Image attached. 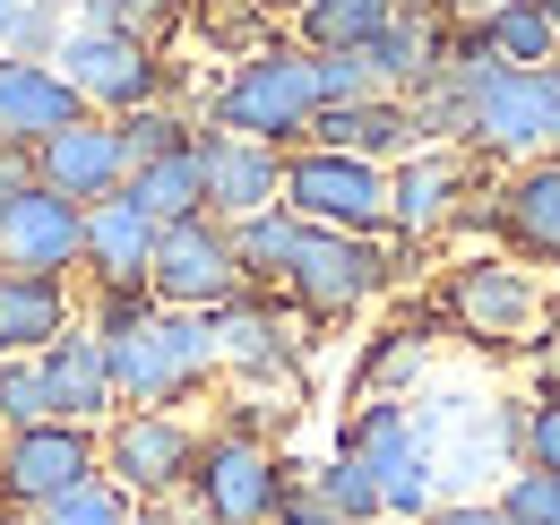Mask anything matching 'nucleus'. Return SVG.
Instances as JSON below:
<instances>
[{"label": "nucleus", "mask_w": 560, "mask_h": 525, "mask_svg": "<svg viewBox=\"0 0 560 525\" xmlns=\"http://www.w3.org/2000/svg\"><path fill=\"white\" fill-rule=\"evenodd\" d=\"M319 121V69L311 52L284 35V44H259L242 61H224L199 86V130H233V138H259V147H302Z\"/></svg>", "instance_id": "nucleus-1"}, {"label": "nucleus", "mask_w": 560, "mask_h": 525, "mask_svg": "<svg viewBox=\"0 0 560 525\" xmlns=\"http://www.w3.org/2000/svg\"><path fill=\"white\" fill-rule=\"evenodd\" d=\"M104 362H113V396L121 405H155V413H182V405H199L224 380L208 311H164V302H147L130 328L104 336Z\"/></svg>", "instance_id": "nucleus-2"}, {"label": "nucleus", "mask_w": 560, "mask_h": 525, "mask_svg": "<svg viewBox=\"0 0 560 525\" xmlns=\"http://www.w3.org/2000/svg\"><path fill=\"white\" fill-rule=\"evenodd\" d=\"M431 302H440V319L466 336V345H483V353H517V345H535V336L552 328V284H544V267L509 259V250H466V259L440 267V284H431Z\"/></svg>", "instance_id": "nucleus-3"}, {"label": "nucleus", "mask_w": 560, "mask_h": 525, "mask_svg": "<svg viewBox=\"0 0 560 525\" xmlns=\"http://www.w3.org/2000/svg\"><path fill=\"white\" fill-rule=\"evenodd\" d=\"M397 250L406 242H388V233H319V224H302L277 293L302 311V328H346L353 311H371L397 284Z\"/></svg>", "instance_id": "nucleus-4"}, {"label": "nucleus", "mask_w": 560, "mask_h": 525, "mask_svg": "<svg viewBox=\"0 0 560 525\" xmlns=\"http://www.w3.org/2000/svg\"><path fill=\"white\" fill-rule=\"evenodd\" d=\"M466 78H475L466 86V155L483 173L560 155V61H544V69H466Z\"/></svg>", "instance_id": "nucleus-5"}, {"label": "nucleus", "mask_w": 560, "mask_h": 525, "mask_svg": "<svg viewBox=\"0 0 560 525\" xmlns=\"http://www.w3.org/2000/svg\"><path fill=\"white\" fill-rule=\"evenodd\" d=\"M293 474H302V457H284L277 440L215 422L208 440H199L190 491H182V517H190V525H277Z\"/></svg>", "instance_id": "nucleus-6"}, {"label": "nucleus", "mask_w": 560, "mask_h": 525, "mask_svg": "<svg viewBox=\"0 0 560 525\" xmlns=\"http://www.w3.org/2000/svg\"><path fill=\"white\" fill-rule=\"evenodd\" d=\"M52 69L78 86L86 113H113V121H121V113H147V104H182V61L155 52V44H139V35L95 26V18H70Z\"/></svg>", "instance_id": "nucleus-7"}, {"label": "nucleus", "mask_w": 560, "mask_h": 525, "mask_svg": "<svg viewBox=\"0 0 560 525\" xmlns=\"http://www.w3.org/2000/svg\"><path fill=\"white\" fill-rule=\"evenodd\" d=\"M208 336H215V371L233 380L242 396H277V388H302L311 371V336H302V311L284 293H233L224 311H208Z\"/></svg>", "instance_id": "nucleus-8"}, {"label": "nucleus", "mask_w": 560, "mask_h": 525, "mask_svg": "<svg viewBox=\"0 0 560 525\" xmlns=\"http://www.w3.org/2000/svg\"><path fill=\"white\" fill-rule=\"evenodd\" d=\"M337 448L380 482V509H388V517L422 525L431 509H440V465H431V448L415 440L406 396H362V405L346 413V431H337Z\"/></svg>", "instance_id": "nucleus-9"}, {"label": "nucleus", "mask_w": 560, "mask_h": 525, "mask_svg": "<svg viewBox=\"0 0 560 525\" xmlns=\"http://www.w3.org/2000/svg\"><path fill=\"white\" fill-rule=\"evenodd\" d=\"M457 233H483L491 250H509V259L560 276V155L483 173V190H475V207H466Z\"/></svg>", "instance_id": "nucleus-10"}, {"label": "nucleus", "mask_w": 560, "mask_h": 525, "mask_svg": "<svg viewBox=\"0 0 560 525\" xmlns=\"http://www.w3.org/2000/svg\"><path fill=\"white\" fill-rule=\"evenodd\" d=\"M284 215L319 233H388V164L346 147H293L284 155Z\"/></svg>", "instance_id": "nucleus-11"}, {"label": "nucleus", "mask_w": 560, "mask_h": 525, "mask_svg": "<svg viewBox=\"0 0 560 525\" xmlns=\"http://www.w3.org/2000/svg\"><path fill=\"white\" fill-rule=\"evenodd\" d=\"M483 190V164L466 155V147H440V138H422L406 147L397 164H388V242H440V233H457L466 224V207Z\"/></svg>", "instance_id": "nucleus-12"}, {"label": "nucleus", "mask_w": 560, "mask_h": 525, "mask_svg": "<svg viewBox=\"0 0 560 525\" xmlns=\"http://www.w3.org/2000/svg\"><path fill=\"white\" fill-rule=\"evenodd\" d=\"M199 422L190 413H155V405H121L113 422H104V474L155 509V500H182L190 491V465H199Z\"/></svg>", "instance_id": "nucleus-13"}, {"label": "nucleus", "mask_w": 560, "mask_h": 525, "mask_svg": "<svg viewBox=\"0 0 560 525\" xmlns=\"http://www.w3.org/2000/svg\"><path fill=\"white\" fill-rule=\"evenodd\" d=\"M147 293L164 311H224L242 284L233 259V224L224 215H182V224H155V259H147Z\"/></svg>", "instance_id": "nucleus-14"}, {"label": "nucleus", "mask_w": 560, "mask_h": 525, "mask_svg": "<svg viewBox=\"0 0 560 525\" xmlns=\"http://www.w3.org/2000/svg\"><path fill=\"white\" fill-rule=\"evenodd\" d=\"M95 474H104V431H86V422L0 431V509H44Z\"/></svg>", "instance_id": "nucleus-15"}, {"label": "nucleus", "mask_w": 560, "mask_h": 525, "mask_svg": "<svg viewBox=\"0 0 560 525\" xmlns=\"http://www.w3.org/2000/svg\"><path fill=\"white\" fill-rule=\"evenodd\" d=\"M78 242H86V207L61 198L52 182H18L0 190V267L26 276H78Z\"/></svg>", "instance_id": "nucleus-16"}, {"label": "nucleus", "mask_w": 560, "mask_h": 525, "mask_svg": "<svg viewBox=\"0 0 560 525\" xmlns=\"http://www.w3.org/2000/svg\"><path fill=\"white\" fill-rule=\"evenodd\" d=\"M35 182H52L61 198L78 207H95V198H113L130 182V147H121V121L113 113H78L70 130H52L35 147Z\"/></svg>", "instance_id": "nucleus-17"}, {"label": "nucleus", "mask_w": 560, "mask_h": 525, "mask_svg": "<svg viewBox=\"0 0 560 525\" xmlns=\"http://www.w3.org/2000/svg\"><path fill=\"white\" fill-rule=\"evenodd\" d=\"M199 164H208V215H224V224L284 207V147H259V138H233V130H199Z\"/></svg>", "instance_id": "nucleus-18"}, {"label": "nucleus", "mask_w": 560, "mask_h": 525, "mask_svg": "<svg viewBox=\"0 0 560 525\" xmlns=\"http://www.w3.org/2000/svg\"><path fill=\"white\" fill-rule=\"evenodd\" d=\"M35 371H44V396H52V422H86V431H104L113 413H121V396H113V362H104V336L86 328H61L44 353H35Z\"/></svg>", "instance_id": "nucleus-19"}, {"label": "nucleus", "mask_w": 560, "mask_h": 525, "mask_svg": "<svg viewBox=\"0 0 560 525\" xmlns=\"http://www.w3.org/2000/svg\"><path fill=\"white\" fill-rule=\"evenodd\" d=\"M147 259H155V215H147L130 190L95 198V207H86V242H78L86 293H104V284H147Z\"/></svg>", "instance_id": "nucleus-20"}, {"label": "nucleus", "mask_w": 560, "mask_h": 525, "mask_svg": "<svg viewBox=\"0 0 560 525\" xmlns=\"http://www.w3.org/2000/svg\"><path fill=\"white\" fill-rule=\"evenodd\" d=\"M78 113V86L52 61H0V147H44L52 130H70Z\"/></svg>", "instance_id": "nucleus-21"}, {"label": "nucleus", "mask_w": 560, "mask_h": 525, "mask_svg": "<svg viewBox=\"0 0 560 525\" xmlns=\"http://www.w3.org/2000/svg\"><path fill=\"white\" fill-rule=\"evenodd\" d=\"M302 147H346V155H371V164H397L406 147H422V130L406 95H362V104H319Z\"/></svg>", "instance_id": "nucleus-22"}, {"label": "nucleus", "mask_w": 560, "mask_h": 525, "mask_svg": "<svg viewBox=\"0 0 560 525\" xmlns=\"http://www.w3.org/2000/svg\"><path fill=\"white\" fill-rule=\"evenodd\" d=\"M61 328H78L70 276H26V267H0V353H44Z\"/></svg>", "instance_id": "nucleus-23"}, {"label": "nucleus", "mask_w": 560, "mask_h": 525, "mask_svg": "<svg viewBox=\"0 0 560 525\" xmlns=\"http://www.w3.org/2000/svg\"><path fill=\"white\" fill-rule=\"evenodd\" d=\"M448 26H457V18H440V9H397V18H388V35H371V44H362L371 69H380V86H388V95H415L422 78L448 61Z\"/></svg>", "instance_id": "nucleus-24"}, {"label": "nucleus", "mask_w": 560, "mask_h": 525, "mask_svg": "<svg viewBox=\"0 0 560 525\" xmlns=\"http://www.w3.org/2000/svg\"><path fill=\"white\" fill-rule=\"evenodd\" d=\"M431 353H440V336L431 328H380L362 353H353V405L362 396H415L422 380H431Z\"/></svg>", "instance_id": "nucleus-25"}, {"label": "nucleus", "mask_w": 560, "mask_h": 525, "mask_svg": "<svg viewBox=\"0 0 560 525\" xmlns=\"http://www.w3.org/2000/svg\"><path fill=\"white\" fill-rule=\"evenodd\" d=\"M121 190L139 198L155 224L208 215V164H199V138H190V147H173V155H147V164H130V182H121Z\"/></svg>", "instance_id": "nucleus-26"}, {"label": "nucleus", "mask_w": 560, "mask_h": 525, "mask_svg": "<svg viewBox=\"0 0 560 525\" xmlns=\"http://www.w3.org/2000/svg\"><path fill=\"white\" fill-rule=\"evenodd\" d=\"M190 35L208 44L215 61H242V52H259V44H284L293 26H284L268 0H190Z\"/></svg>", "instance_id": "nucleus-27"}, {"label": "nucleus", "mask_w": 560, "mask_h": 525, "mask_svg": "<svg viewBox=\"0 0 560 525\" xmlns=\"http://www.w3.org/2000/svg\"><path fill=\"white\" fill-rule=\"evenodd\" d=\"M397 9H406V0H311V9L293 18V44H302V52H362L371 35H388Z\"/></svg>", "instance_id": "nucleus-28"}, {"label": "nucleus", "mask_w": 560, "mask_h": 525, "mask_svg": "<svg viewBox=\"0 0 560 525\" xmlns=\"http://www.w3.org/2000/svg\"><path fill=\"white\" fill-rule=\"evenodd\" d=\"M130 491L113 482V474H95V482H78L61 500H44V509H0V525H130Z\"/></svg>", "instance_id": "nucleus-29"}, {"label": "nucleus", "mask_w": 560, "mask_h": 525, "mask_svg": "<svg viewBox=\"0 0 560 525\" xmlns=\"http://www.w3.org/2000/svg\"><path fill=\"white\" fill-rule=\"evenodd\" d=\"M70 18V0H0V61H52Z\"/></svg>", "instance_id": "nucleus-30"}, {"label": "nucleus", "mask_w": 560, "mask_h": 525, "mask_svg": "<svg viewBox=\"0 0 560 525\" xmlns=\"http://www.w3.org/2000/svg\"><path fill=\"white\" fill-rule=\"evenodd\" d=\"M78 18H95V26H113V35H139L155 52H173V44L190 35V0H95V9H78Z\"/></svg>", "instance_id": "nucleus-31"}, {"label": "nucleus", "mask_w": 560, "mask_h": 525, "mask_svg": "<svg viewBox=\"0 0 560 525\" xmlns=\"http://www.w3.org/2000/svg\"><path fill=\"white\" fill-rule=\"evenodd\" d=\"M311 491H319V509H328V517H346V525H371V517H388V509H380V482H371V474H362V465H353L346 448L311 465Z\"/></svg>", "instance_id": "nucleus-32"}, {"label": "nucleus", "mask_w": 560, "mask_h": 525, "mask_svg": "<svg viewBox=\"0 0 560 525\" xmlns=\"http://www.w3.org/2000/svg\"><path fill=\"white\" fill-rule=\"evenodd\" d=\"M190 138H199V104H147V113H121V147H130V164L173 155V147H190Z\"/></svg>", "instance_id": "nucleus-33"}, {"label": "nucleus", "mask_w": 560, "mask_h": 525, "mask_svg": "<svg viewBox=\"0 0 560 525\" xmlns=\"http://www.w3.org/2000/svg\"><path fill=\"white\" fill-rule=\"evenodd\" d=\"M35 422H52L35 353H0V431H35Z\"/></svg>", "instance_id": "nucleus-34"}, {"label": "nucleus", "mask_w": 560, "mask_h": 525, "mask_svg": "<svg viewBox=\"0 0 560 525\" xmlns=\"http://www.w3.org/2000/svg\"><path fill=\"white\" fill-rule=\"evenodd\" d=\"M491 500L509 509V525H560V474L517 465V474H500V491H491Z\"/></svg>", "instance_id": "nucleus-35"}, {"label": "nucleus", "mask_w": 560, "mask_h": 525, "mask_svg": "<svg viewBox=\"0 0 560 525\" xmlns=\"http://www.w3.org/2000/svg\"><path fill=\"white\" fill-rule=\"evenodd\" d=\"M311 69H319V104H362V95H388V86H380V69H371V52H311Z\"/></svg>", "instance_id": "nucleus-36"}, {"label": "nucleus", "mask_w": 560, "mask_h": 525, "mask_svg": "<svg viewBox=\"0 0 560 525\" xmlns=\"http://www.w3.org/2000/svg\"><path fill=\"white\" fill-rule=\"evenodd\" d=\"M517 465L560 474V396H526V413H517Z\"/></svg>", "instance_id": "nucleus-37"}, {"label": "nucleus", "mask_w": 560, "mask_h": 525, "mask_svg": "<svg viewBox=\"0 0 560 525\" xmlns=\"http://www.w3.org/2000/svg\"><path fill=\"white\" fill-rule=\"evenodd\" d=\"M526 396H560V311H552V328L526 345Z\"/></svg>", "instance_id": "nucleus-38"}, {"label": "nucleus", "mask_w": 560, "mask_h": 525, "mask_svg": "<svg viewBox=\"0 0 560 525\" xmlns=\"http://www.w3.org/2000/svg\"><path fill=\"white\" fill-rule=\"evenodd\" d=\"M422 525H509V509H500L491 491H475V500H440Z\"/></svg>", "instance_id": "nucleus-39"}, {"label": "nucleus", "mask_w": 560, "mask_h": 525, "mask_svg": "<svg viewBox=\"0 0 560 525\" xmlns=\"http://www.w3.org/2000/svg\"><path fill=\"white\" fill-rule=\"evenodd\" d=\"M277 525H346V517H328V509H319L311 465H302V474H293V491H284V509H277Z\"/></svg>", "instance_id": "nucleus-40"}, {"label": "nucleus", "mask_w": 560, "mask_h": 525, "mask_svg": "<svg viewBox=\"0 0 560 525\" xmlns=\"http://www.w3.org/2000/svg\"><path fill=\"white\" fill-rule=\"evenodd\" d=\"M130 525H190V517H182V500H155V509H130Z\"/></svg>", "instance_id": "nucleus-41"}, {"label": "nucleus", "mask_w": 560, "mask_h": 525, "mask_svg": "<svg viewBox=\"0 0 560 525\" xmlns=\"http://www.w3.org/2000/svg\"><path fill=\"white\" fill-rule=\"evenodd\" d=\"M491 0H440V18H483Z\"/></svg>", "instance_id": "nucleus-42"}, {"label": "nucleus", "mask_w": 560, "mask_h": 525, "mask_svg": "<svg viewBox=\"0 0 560 525\" xmlns=\"http://www.w3.org/2000/svg\"><path fill=\"white\" fill-rule=\"evenodd\" d=\"M268 9H277L284 26H293V18H302V9H311V0H268Z\"/></svg>", "instance_id": "nucleus-43"}, {"label": "nucleus", "mask_w": 560, "mask_h": 525, "mask_svg": "<svg viewBox=\"0 0 560 525\" xmlns=\"http://www.w3.org/2000/svg\"><path fill=\"white\" fill-rule=\"evenodd\" d=\"M544 18H552V35H560V0H544Z\"/></svg>", "instance_id": "nucleus-44"}, {"label": "nucleus", "mask_w": 560, "mask_h": 525, "mask_svg": "<svg viewBox=\"0 0 560 525\" xmlns=\"http://www.w3.org/2000/svg\"><path fill=\"white\" fill-rule=\"evenodd\" d=\"M406 9H440V0H406Z\"/></svg>", "instance_id": "nucleus-45"}, {"label": "nucleus", "mask_w": 560, "mask_h": 525, "mask_svg": "<svg viewBox=\"0 0 560 525\" xmlns=\"http://www.w3.org/2000/svg\"><path fill=\"white\" fill-rule=\"evenodd\" d=\"M371 525H406V517H371Z\"/></svg>", "instance_id": "nucleus-46"}, {"label": "nucleus", "mask_w": 560, "mask_h": 525, "mask_svg": "<svg viewBox=\"0 0 560 525\" xmlns=\"http://www.w3.org/2000/svg\"><path fill=\"white\" fill-rule=\"evenodd\" d=\"M70 9H95V0H70Z\"/></svg>", "instance_id": "nucleus-47"}]
</instances>
